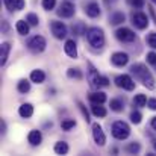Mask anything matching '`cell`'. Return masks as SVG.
Masks as SVG:
<instances>
[{
	"mask_svg": "<svg viewBox=\"0 0 156 156\" xmlns=\"http://www.w3.org/2000/svg\"><path fill=\"white\" fill-rule=\"evenodd\" d=\"M111 61H112V64H114L115 67H124V65L129 62V56H127V53L117 52L112 55Z\"/></svg>",
	"mask_w": 156,
	"mask_h": 156,
	"instance_id": "11",
	"label": "cell"
},
{
	"mask_svg": "<svg viewBox=\"0 0 156 156\" xmlns=\"http://www.w3.org/2000/svg\"><path fill=\"white\" fill-rule=\"evenodd\" d=\"M55 5H56V0H43V8L46 9V11H50L55 8Z\"/></svg>",
	"mask_w": 156,
	"mask_h": 156,
	"instance_id": "34",
	"label": "cell"
},
{
	"mask_svg": "<svg viewBox=\"0 0 156 156\" xmlns=\"http://www.w3.org/2000/svg\"><path fill=\"white\" fill-rule=\"evenodd\" d=\"M27 140H29V143H30L32 146H38V144H41V141H43V135H41L40 130H30Z\"/></svg>",
	"mask_w": 156,
	"mask_h": 156,
	"instance_id": "17",
	"label": "cell"
},
{
	"mask_svg": "<svg viewBox=\"0 0 156 156\" xmlns=\"http://www.w3.org/2000/svg\"><path fill=\"white\" fill-rule=\"evenodd\" d=\"M130 71H132V74H135V77H138L143 82V85L146 88H149V90H153L155 88V79H153V76L150 74V71L143 64H133L130 67Z\"/></svg>",
	"mask_w": 156,
	"mask_h": 156,
	"instance_id": "1",
	"label": "cell"
},
{
	"mask_svg": "<svg viewBox=\"0 0 156 156\" xmlns=\"http://www.w3.org/2000/svg\"><path fill=\"white\" fill-rule=\"evenodd\" d=\"M147 106H149L152 111H156V99H149V100H147Z\"/></svg>",
	"mask_w": 156,
	"mask_h": 156,
	"instance_id": "39",
	"label": "cell"
},
{
	"mask_svg": "<svg viewBox=\"0 0 156 156\" xmlns=\"http://www.w3.org/2000/svg\"><path fill=\"white\" fill-rule=\"evenodd\" d=\"M26 20H27V23H29L30 26H37V24L40 23V18H38V15H37V14H34V12L27 14V15H26Z\"/></svg>",
	"mask_w": 156,
	"mask_h": 156,
	"instance_id": "30",
	"label": "cell"
},
{
	"mask_svg": "<svg viewBox=\"0 0 156 156\" xmlns=\"http://www.w3.org/2000/svg\"><path fill=\"white\" fill-rule=\"evenodd\" d=\"M152 2H153V3H155V5H156V0H152Z\"/></svg>",
	"mask_w": 156,
	"mask_h": 156,
	"instance_id": "42",
	"label": "cell"
},
{
	"mask_svg": "<svg viewBox=\"0 0 156 156\" xmlns=\"http://www.w3.org/2000/svg\"><path fill=\"white\" fill-rule=\"evenodd\" d=\"M67 76L71 77V79H77V80L82 79V73H80L79 68H70V70L67 71Z\"/></svg>",
	"mask_w": 156,
	"mask_h": 156,
	"instance_id": "27",
	"label": "cell"
},
{
	"mask_svg": "<svg viewBox=\"0 0 156 156\" xmlns=\"http://www.w3.org/2000/svg\"><path fill=\"white\" fill-rule=\"evenodd\" d=\"M140 150H141V146H140L138 143H130V144L126 146V152H127V153L135 155V153H138Z\"/></svg>",
	"mask_w": 156,
	"mask_h": 156,
	"instance_id": "28",
	"label": "cell"
},
{
	"mask_svg": "<svg viewBox=\"0 0 156 156\" xmlns=\"http://www.w3.org/2000/svg\"><path fill=\"white\" fill-rule=\"evenodd\" d=\"M85 12H87V15L91 17V18L99 17V15H100V6H99V3H96V2L88 3V5L85 6Z\"/></svg>",
	"mask_w": 156,
	"mask_h": 156,
	"instance_id": "12",
	"label": "cell"
},
{
	"mask_svg": "<svg viewBox=\"0 0 156 156\" xmlns=\"http://www.w3.org/2000/svg\"><path fill=\"white\" fill-rule=\"evenodd\" d=\"M102 103H93L91 106V111H93V114L96 115V117H106V109H105L103 106H100Z\"/></svg>",
	"mask_w": 156,
	"mask_h": 156,
	"instance_id": "23",
	"label": "cell"
},
{
	"mask_svg": "<svg viewBox=\"0 0 156 156\" xmlns=\"http://www.w3.org/2000/svg\"><path fill=\"white\" fill-rule=\"evenodd\" d=\"M29 90H30V83H29L27 80H20V82H18V91H20V93L26 94Z\"/></svg>",
	"mask_w": 156,
	"mask_h": 156,
	"instance_id": "31",
	"label": "cell"
},
{
	"mask_svg": "<svg viewBox=\"0 0 156 156\" xmlns=\"http://www.w3.org/2000/svg\"><path fill=\"white\" fill-rule=\"evenodd\" d=\"M124 20H126V15H124L123 12H115V14L111 15V24H114V26L121 24Z\"/></svg>",
	"mask_w": 156,
	"mask_h": 156,
	"instance_id": "22",
	"label": "cell"
},
{
	"mask_svg": "<svg viewBox=\"0 0 156 156\" xmlns=\"http://www.w3.org/2000/svg\"><path fill=\"white\" fill-rule=\"evenodd\" d=\"M141 118H143V115H141V112H138V111H133V112L130 114V121L135 123V124H140V123H141Z\"/></svg>",
	"mask_w": 156,
	"mask_h": 156,
	"instance_id": "32",
	"label": "cell"
},
{
	"mask_svg": "<svg viewBox=\"0 0 156 156\" xmlns=\"http://www.w3.org/2000/svg\"><path fill=\"white\" fill-rule=\"evenodd\" d=\"M109 106H111V109L115 111V112H121V111H123V102L118 100V99H112Z\"/></svg>",
	"mask_w": 156,
	"mask_h": 156,
	"instance_id": "25",
	"label": "cell"
},
{
	"mask_svg": "<svg viewBox=\"0 0 156 156\" xmlns=\"http://www.w3.org/2000/svg\"><path fill=\"white\" fill-rule=\"evenodd\" d=\"M147 62H150L152 65H156V53L155 52L147 53Z\"/></svg>",
	"mask_w": 156,
	"mask_h": 156,
	"instance_id": "37",
	"label": "cell"
},
{
	"mask_svg": "<svg viewBox=\"0 0 156 156\" xmlns=\"http://www.w3.org/2000/svg\"><path fill=\"white\" fill-rule=\"evenodd\" d=\"M132 23L138 29H146L149 26V18H147V15L144 12H135L132 15Z\"/></svg>",
	"mask_w": 156,
	"mask_h": 156,
	"instance_id": "10",
	"label": "cell"
},
{
	"mask_svg": "<svg viewBox=\"0 0 156 156\" xmlns=\"http://www.w3.org/2000/svg\"><path fill=\"white\" fill-rule=\"evenodd\" d=\"M64 50L70 58H77V47H76L74 40H67L65 46H64Z\"/></svg>",
	"mask_w": 156,
	"mask_h": 156,
	"instance_id": "13",
	"label": "cell"
},
{
	"mask_svg": "<svg viewBox=\"0 0 156 156\" xmlns=\"http://www.w3.org/2000/svg\"><path fill=\"white\" fill-rule=\"evenodd\" d=\"M46 46H47V43H46L44 37H41V35H35V37H34V38H30V40H29V43H27L29 50H30V52H34V53L44 52Z\"/></svg>",
	"mask_w": 156,
	"mask_h": 156,
	"instance_id": "4",
	"label": "cell"
},
{
	"mask_svg": "<svg viewBox=\"0 0 156 156\" xmlns=\"http://www.w3.org/2000/svg\"><path fill=\"white\" fill-rule=\"evenodd\" d=\"M112 135L117 140H126L130 135V127L124 121H115L112 124Z\"/></svg>",
	"mask_w": 156,
	"mask_h": 156,
	"instance_id": "3",
	"label": "cell"
},
{
	"mask_svg": "<svg viewBox=\"0 0 156 156\" xmlns=\"http://www.w3.org/2000/svg\"><path fill=\"white\" fill-rule=\"evenodd\" d=\"M29 23H27V20H20V21H17V24H15V29H17V32L20 34V35H27L29 34Z\"/></svg>",
	"mask_w": 156,
	"mask_h": 156,
	"instance_id": "19",
	"label": "cell"
},
{
	"mask_svg": "<svg viewBox=\"0 0 156 156\" xmlns=\"http://www.w3.org/2000/svg\"><path fill=\"white\" fill-rule=\"evenodd\" d=\"M155 68H156V65H155Z\"/></svg>",
	"mask_w": 156,
	"mask_h": 156,
	"instance_id": "43",
	"label": "cell"
},
{
	"mask_svg": "<svg viewBox=\"0 0 156 156\" xmlns=\"http://www.w3.org/2000/svg\"><path fill=\"white\" fill-rule=\"evenodd\" d=\"M30 80L35 82V83H43L46 80V74L43 70H34L30 73Z\"/></svg>",
	"mask_w": 156,
	"mask_h": 156,
	"instance_id": "20",
	"label": "cell"
},
{
	"mask_svg": "<svg viewBox=\"0 0 156 156\" xmlns=\"http://www.w3.org/2000/svg\"><path fill=\"white\" fill-rule=\"evenodd\" d=\"M153 147H155V150H156V140L153 141Z\"/></svg>",
	"mask_w": 156,
	"mask_h": 156,
	"instance_id": "41",
	"label": "cell"
},
{
	"mask_svg": "<svg viewBox=\"0 0 156 156\" xmlns=\"http://www.w3.org/2000/svg\"><path fill=\"white\" fill-rule=\"evenodd\" d=\"M115 37H117V40H120V41H123V43H132L136 37H135V32H132L130 29H127V27H120V29H117L115 30Z\"/></svg>",
	"mask_w": 156,
	"mask_h": 156,
	"instance_id": "7",
	"label": "cell"
},
{
	"mask_svg": "<svg viewBox=\"0 0 156 156\" xmlns=\"http://www.w3.org/2000/svg\"><path fill=\"white\" fill-rule=\"evenodd\" d=\"M90 100H91L93 103H105V102H106V94H105V93H100V91L93 93V94H90Z\"/></svg>",
	"mask_w": 156,
	"mask_h": 156,
	"instance_id": "21",
	"label": "cell"
},
{
	"mask_svg": "<svg viewBox=\"0 0 156 156\" xmlns=\"http://www.w3.org/2000/svg\"><path fill=\"white\" fill-rule=\"evenodd\" d=\"M152 127L156 130V117H153V118H152Z\"/></svg>",
	"mask_w": 156,
	"mask_h": 156,
	"instance_id": "40",
	"label": "cell"
},
{
	"mask_svg": "<svg viewBox=\"0 0 156 156\" xmlns=\"http://www.w3.org/2000/svg\"><path fill=\"white\" fill-rule=\"evenodd\" d=\"M73 32H74L76 35H83V34H87L88 30H87V27H85L83 23H77V24H73Z\"/></svg>",
	"mask_w": 156,
	"mask_h": 156,
	"instance_id": "26",
	"label": "cell"
},
{
	"mask_svg": "<svg viewBox=\"0 0 156 156\" xmlns=\"http://www.w3.org/2000/svg\"><path fill=\"white\" fill-rule=\"evenodd\" d=\"M87 38H88V43L94 49H102L105 46V34L100 27H91V29H88Z\"/></svg>",
	"mask_w": 156,
	"mask_h": 156,
	"instance_id": "2",
	"label": "cell"
},
{
	"mask_svg": "<svg viewBox=\"0 0 156 156\" xmlns=\"http://www.w3.org/2000/svg\"><path fill=\"white\" fill-rule=\"evenodd\" d=\"M129 2V5L130 6H133V8H143L144 6V0H127Z\"/></svg>",
	"mask_w": 156,
	"mask_h": 156,
	"instance_id": "36",
	"label": "cell"
},
{
	"mask_svg": "<svg viewBox=\"0 0 156 156\" xmlns=\"http://www.w3.org/2000/svg\"><path fill=\"white\" fill-rule=\"evenodd\" d=\"M55 152H56L58 155H65V153L68 152V144L64 143V141L56 143V144H55Z\"/></svg>",
	"mask_w": 156,
	"mask_h": 156,
	"instance_id": "24",
	"label": "cell"
},
{
	"mask_svg": "<svg viewBox=\"0 0 156 156\" xmlns=\"http://www.w3.org/2000/svg\"><path fill=\"white\" fill-rule=\"evenodd\" d=\"M79 109H80V111H82V114H83V117H85V120H87V121H90V114H88V111H87V108H85V106H83V105L80 103V102H79Z\"/></svg>",
	"mask_w": 156,
	"mask_h": 156,
	"instance_id": "38",
	"label": "cell"
},
{
	"mask_svg": "<svg viewBox=\"0 0 156 156\" xmlns=\"http://www.w3.org/2000/svg\"><path fill=\"white\" fill-rule=\"evenodd\" d=\"M115 85H117L118 88L126 90V91L135 90V82H133V79H132L129 74H120V76H117V77H115Z\"/></svg>",
	"mask_w": 156,
	"mask_h": 156,
	"instance_id": "5",
	"label": "cell"
},
{
	"mask_svg": "<svg viewBox=\"0 0 156 156\" xmlns=\"http://www.w3.org/2000/svg\"><path fill=\"white\" fill-rule=\"evenodd\" d=\"M5 5L9 11H21L24 8V0H5Z\"/></svg>",
	"mask_w": 156,
	"mask_h": 156,
	"instance_id": "14",
	"label": "cell"
},
{
	"mask_svg": "<svg viewBox=\"0 0 156 156\" xmlns=\"http://www.w3.org/2000/svg\"><path fill=\"white\" fill-rule=\"evenodd\" d=\"M90 80H91V85L94 88H100V87H108L109 85V79L105 77V76H100V74H97L96 77H93Z\"/></svg>",
	"mask_w": 156,
	"mask_h": 156,
	"instance_id": "16",
	"label": "cell"
},
{
	"mask_svg": "<svg viewBox=\"0 0 156 156\" xmlns=\"http://www.w3.org/2000/svg\"><path fill=\"white\" fill-rule=\"evenodd\" d=\"M18 114H20L23 118H29V117H32V114H34V106L30 103L21 105L20 109H18Z\"/></svg>",
	"mask_w": 156,
	"mask_h": 156,
	"instance_id": "18",
	"label": "cell"
},
{
	"mask_svg": "<svg viewBox=\"0 0 156 156\" xmlns=\"http://www.w3.org/2000/svg\"><path fill=\"white\" fill-rule=\"evenodd\" d=\"M9 52H11V44L9 43H2V46H0V65L6 64Z\"/></svg>",
	"mask_w": 156,
	"mask_h": 156,
	"instance_id": "15",
	"label": "cell"
},
{
	"mask_svg": "<svg viewBox=\"0 0 156 156\" xmlns=\"http://www.w3.org/2000/svg\"><path fill=\"white\" fill-rule=\"evenodd\" d=\"M50 29H52V34L55 35V38H58V40H64L67 37V26L62 21H52Z\"/></svg>",
	"mask_w": 156,
	"mask_h": 156,
	"instance_id": "8",
	"label": "cell"
},
{
	"mask_svg": "<svg viewBox=\"0 0 156 156\" xmlns=\"http://www.w3.org/2000/svg\"><path fill=\"white\" fill-rule=\"evenodd\" d=\"M147 43H149V46H150L152 49H156V32L150 34V35L147 37Z\"/></svg>",
	"mask_w": 156,
	"mask_h": 156,
	"instance_id": "35",
	"label": "cell"
},
{
	"mask_svg": "<svg viewBox=\"0 0 156 156\" xmlns=\"http://www.w3.org/2000/svg\"><path fill=\"white\" fill-rule=\"evenodd\" d=\"M133 103H135V106H144L147 103V97L144 94H136L133 97Z\"/></svg>",
	"mask_w": 156,
	"mask_h": 156,
	"instance_id": "29",
	"label": "cell"
},
{
	"mask_svg": "<svg viewBox=\"0 0 156 156\" xmlns=\"http://www.w3.org/2000/svg\"><path fill=\"white\" fill-rule=\"evenodd\" d=\"M93 138H94L96 144L100 146V147L105 146V143H106L105 132H103V129H102V126H100L99 123H94V124H93Z\"/></svg>",
	"mask_w": 156,
	"mask_h": 156,
	"instance_id": "9",
	"label": "cell"
},
{
	"mask_svg": "<svg viewBox=\"0 0 156 156\" xmlns=\"http://www.w3.org/2000/svg\"><path fill=\"white\" fill-rule=\"evenodd\" d=\"M74 12H76V8L71 2H62L59 9H58V15L62 18H70L74 15Z\"/></svg>",
	"mask_w": 156,
	"mask_h": 156,
	"instance_id": "6",
	"label": "cell"
},
{
	"mask_svg": "<svg viewBox=\"0 0 156 156\" xmlns=\"http://www.w3.org/2000/svg\"><path fill=\"white\" fill-rule=\"evenodd\" d=\"M76 126V121L74 120H65V121H62V124H61V127L64 129V130H70V129H73Z\"/></svg>",
	"mask_w": 156,
	"mask_h": 156,
	"instance_id": "33",
	"label": "cell"
}]
</instances>
